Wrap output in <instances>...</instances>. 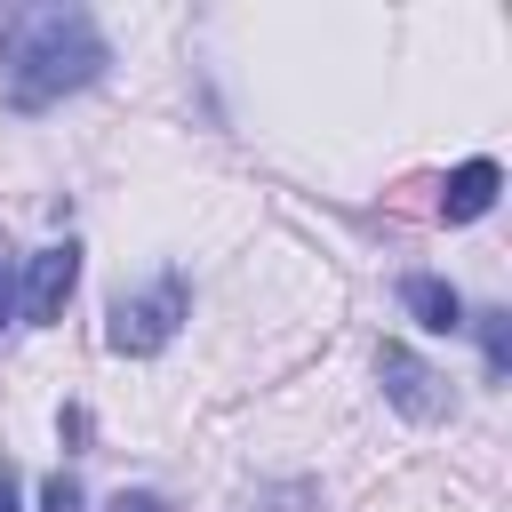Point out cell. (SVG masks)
I'll use <instances>...</instances> for the list:
<instances>
[{"label":"cell","mask_w":512,"mask_h":512,"mask_svg":"<svg viewBox=\"0 0 512 512\" xmlns=\"http://www.w3.org/2000/svg\"><path fill=\"white\" fill-rule=\"evenodd\" d=\"M104 64H112V48H104L88 8L48 0V8H8L0 16V96L16 112H48L56 96L104 80Z\"/></svg>","instance_id":"obj_1"},{"label":"cell","mask_w":512,"mask_h":512,"mask_svg":"<svg viewBox=\"0 0 512 512\" xmlns=\"http://www.w3.org/2000/svg\"><path fill=\"white\" fill-rule=\"evenodd\" d=\"M184 312H192V288H184V272H168L160 288H144V296H120L104 336H112V352L144 360V352H160V344L184 328Z\"/></svg>","instance_id":"obj_2"},{"label":"cell","mask_w":512,"mask_h":512,"mask_svg":"<svg viewBox=\"0 0 512 512\" xmlns=\"http://www.w3.org/2000/svg\"><path fill=\"white\" fill-rule=\"evenodd\" d=\"M376 376H384V400H392L400 416H416V424H440V416H448V376L424 368L408 344H384V352H376Z\"/></svg>","instance_id":"obj_3"},{"label":"cell","mask_w":512,"mask_h":512,"mask_svg":"<svg viewBox=\"0 0 512 512\" xmlns=\"http://www.w3.org/2000/svg\"><path fill=\"white\" fill-rule=\"evenodd\" d=\"M72 288H80V248H72V240H56V248H40V256L24 264V320H32V328H48V320H64V304H72Z\"/></svg>","instance_id":"obj_4"},{"label":"cell","mask_w":512,"mask_h":512,"mask_svg":"<svg viewBox=\"0 0 512 512\" xmlns=\"http://www.w3.org/2000/svg\"><path fill=\"white\" fill-rule=\"evenodd\" d=\"M496 192H504V168H496V160H464V168L440 184V216H448V224H472V216L496 208Z\"/></svg>","instance_id":"obj_5"},{"label":"cell","mask_w":512,"mask_h":512,"mask_svg":"<svg viewBox=\"0 0 512 512\" xmlns=\"http://www.w3.org/2000/svg\"><path fill=\"white\" fill-rule=\"evenodd\" d=\"M400 304H408L432 336H456V328H464V296H456L448 280H432V272H408V280H400Z\"/></svg>","instance_id":"obj_6"},{"label":"cell","mask_w":512,"mask_h":512,"mask_svg":"<svg viewBox=\"0 0 512 512\" xmlns=\"http://www.w3.org/2000/svg\"><path fill=\"white\" fill-rule=\"evenodd\" d=\"M464 328H480V344H488V376H504V368H512V320H504V312H480V320H464Z\"/></svg>","instance_id":"obj_7"},{"label":"cell","mask_w":512,"mask_h":512,"mask_svg":"<svg viewBox=\"0 0 512 512\" xmlns=\"http://www.w3.org/2000/svg\"><path fill=\"white\" fill-rule=\"evenodd\" d=\"M40 512H88V504H80V480H72V472H56V480L40 488Z\"/></svg>","instance_id":"obj_8"},{"label":"cell","mask_w":512,"mask_h":512,"mask_svg":"<svg viewBox=\"0 0 512 512\" xmlns=\"http://www.w3.org/2000/svg\"><path fill=\"white\" fill-rule=\"evenodd\" d=\"M104 512H168V504H160V496H152V488H120V496H112V504H104Z\"/></svg>","instance_id":"obj_9"},{"label":"cell","mask_w":512,"mask_h":512,"mask_svg":"<svg viewBox=\"0 0 512 512\" xmlns=\"http://www.w3.org/2000/svg\"><path fill=\"white\" fill-rule=\"evenodd\" d=\"M8 312H16V272H8V256H0V328H8Z\"/></svg>","instance_id":"obj_10"},{"label":"cell","mask_w":512,"mask_h":512,"mask_svg":"<svg viewBox=\"0 0 512 512\" xmlns=\"http://www.w3.org/2000/svg\"><path fill=\"white\" fill-rule=\"evenodd\" d=\"M0 512H16V472L0 464Z\"/></svg>","instance_id":"obj_11"}]
</instances>
